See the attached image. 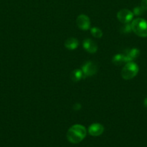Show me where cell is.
Wrapping results in <instances>:
<instances>
[{
    "mask_svg": "<svg viewBox=\"0 0 147 147\" xmlns=\"http://www.w3.org/2000/svg\"><path fill=\"white\" fill-rule=\"evenodd\" d=\"M144 11H144V10L141 8V6H140V7H135V8L133 9V14H135V15L138 16V15H141V14H142Z\"/></svg>",
    "mask_w": 147,
    "mask_h": 147,
    "instance_id": "cell-15",
    "label": "cell"
},
{
    "mask_svg": "<svg viewBox=\"0 0 147 147\" xmlns=\"http://www.w3.org/2000/svg\"><path fill=\"white\" fill-rule=\"evenodd\" d=\"M91 33L96 38H101L102 36V32L98 27H92L91 29Z\"/></svg>",
    "mask_w": 147,
    "mask_h": 147,
    "instance_id": "cell-13",
    "label": "cell"
},
{
    "mask_svg": "<svg viewBox=\"0 0 147 147\" xmlns=\"http://www.w3.org/2000/svg\"><path fill=\"white\" fill-rule=\"evenodd\" d=\"M83 47L86 52L89 53H95L97 50V45L93 40L86 39L83 42Z\"/></svg>",
    "mask_w": 147,
    "mask_h": 147,
    "instance_id": "cell-8",
    "label": "cell"
},
{
    "mask_svg": "<svg viewBox=\"0 0 147 147\" xmlns=\"http://www.w3.org/2000/svg\"><path fill=\"white\" fill-rule=\"evenodd\" d=\"M84 77L85 76L84 75L83 71L82 70H79V69H76V70H73L71 73V79L74 82L79 81Z\"/></svg>",
    "mask_w": 147,
    "mask_h": 147,
    "instance_id": "cell-12",
    "label": "cell"
},
{
    "mask_svg": "<svg viewBox=\"0 0 147 147\" xmlns=\"http://www.w3.org/2000/svg\"><path fill=\"white\" fill-rule=\"evenodd\" d=\"M64 45L66 49L69 50H73L77 48L78 45H79V41L76 38H69L66 40L64 43Z\"/></svg>",
    "mask_w": 147,
    "mask_h": 147,
    "instance_id": "cell-10",
    "label": "cell"
},
{
    "mask_svg": "<svg viewBox=\"0 0 147 147\" xmlns=\"http://www.w3.org/2000/svg\"><path fill=\"white\" fill-rule=\"evenodd\" d=\"M141 7L144 10V11H146L147 10V0H142V1H141Z\"/></svg>",
    "mask_w": 147,
    "mask_h": 147,
    "instance_id": "cell-16",
    "label": "cell"
},
{
    "mask_svg": "<svg viewBox=\"0 0 147 147\" xmlns=\"http://www.w3.org/2000/svg\"><path fill=\"white\" fill-rule=\"evenodd\" d=\"M86 135V130L84 126L80 124L72 126L68 130L66 137L68 141L72 144H78L82 142Z\"/></svg>",
    "mask_w": 147,
    "mask_h": 147,
    "instance_id": "cell-1",
    "label": "cell"
},
{
    "mask_svg": "<svg viewBox=\"0 0 147 147\" xmlns=\"http://www.w3.org/2000/svg\"><path fill=\"white\" fill-rule=\"evenodd\" d=\"M112 63L113 64H115V65H121L123 63H127L126 57L124 55V54H117L113 56L112 57Z\"/></svg>",
    "mask_w": 147,
    "mask_h": 147,
    "instance_id": "cell-11",
    "label": "cell"
},
{
    "mask_svg": "<svg viewBox=\"0 0 147 147\" xmlns=\"http://www.w3.org/2000/svg\"><path fill=\"white\" fill-rule=\"evenodd\" d=\"M81 107H82V106H81V105L79 104V103H76V104L74 106V109L78 111L79 110V109H81Z\"/></svg>",
    "mask_w": 147,
    "mask_h": 147,
    "instance_id": "cell-17",
    "label": "cell"
},
{
    "mask_svg": "<svg viewBox=\"0 0 147 147\" xmlns=\"http://www.w3.org/2000/svg\"><path fill=\"white\" fill-rule=\"evenodd\" d=\"M82 70L83 71L85 77L92 76L97 72V65L93 62L88 61L82 66Z\"/></svg>",
    "mask_w": 147,
    "mask_h": 147,
    "instance_id": "cell-5",
    "label": "cell"
},
{
    "mask_svg": "<svg viewBox=\"0 0 147 147\" xmlns=\"http://www.w3.org/2000/svg\"><path fill=\"white\" fill-rule=\"evenodd\" d=\"M124 55L126 57L127 62H131L139 56L140 50L137 48H132L126 50L124 52Z\"/></svg>",
    "mask_w": 147,
    "mask_h": 147,
    "instance_id": "cell-9",
    "label": "cell"
},
{
    "mask_svg": "<svg viewBox=\"0 0 147 147\" xmlns=\"http://www.w3.org/2000/svg\"><path fill=\"white\" fill-rule=\"evenodd\" d=\"M88 131H89V134L92 136H100L104 132V127L100 123H92L89 127Z\"/></svg>",
    "mask_w": 147,
    "mask_h": 147,
    "instance_id": "cell-7",
    "label": "cell"
},
{
    "mask_svg": "<svg viewBox=\"0 0 147 147\" xmlns=\"http://www.w3.org/2000/svg\"><path fill=\"white\" fill-rule=\"evenodd\" d=\"M138 66L134 62H128L121 70V76L125 80H131L137 76L138 73Z\"/></svg>",
    "mask_w": 147,
    "mask_h": 147,
    "instance_id": "cell-3",
    "label": "cell"
},
{
    "mask_svg": "<svg viewBox=\"0 0 147 147\" xmlns=\"http://www.w3.org/2000/svg\"><path fill=\"white\" fill-rule=\"evenodd\" d=\"M76 24L81 30H87L90 27V20L85 14H80L76 19Z\"/></svg>",
    "mask_w": 147,
    "mask_h": 147,
    "instance_id": "cell-6",
    "label": "cell"
},
{
    "mask_svg": "<svg viewBox=\"0 0 147 147\" xmlns=\"http://www.w3.org/2000/svg\"><path fill=\"white\" fill-rule=\"evenodd\" d=\"M144 106H145L146 108H147V97L146 98L145 100H144Z\"/></svg>",
    "mask_w": 147,
    "mask_h": 147,
    "instance_id": "cell-18",
    "label": "cell"
},
{
    "mask_svg": "<svg viewBox=\"0 0 147 147\" xmlns=\"http://www.w3.org/2000/svg\"><path fill=\"white\" fill-rule=\"evenodd\" d=\"M133 13L131 11L127 9H123L118 11L117 14V17L120 22L124 23V24H127L133 20Z\"/></svg>",
    "mask_w": 147,
    "mask_h": 147,
    "instance_id": "cell-4",
    "label": "cell"
},
{
    "mask_svg": "<svg viewBox=\"0 0 147 147\" xmlns=\"http://www.w3.org/2000/svg\"><path fill=\"white\" fill-rule=\"evenodd\" d=\"M132 31L141 37H147V21L142 18H137L131 23Z\"/></svg>",
    "mask_w": 147,
    "mask_h": 147,
    "instance_id": "cell-2",
    "label": "cell"
},
{
    "mask_svg": "<svg viewBox=\"0 0 147 147\" xmlns=\"http://www.w3.org/2000/svg\"><path fill=\"white\" fill-rule=\"evenodd\" d=\"M132 31V28H131V24L129 23H127L125 25L122 26L120 29V32L122 34H128Z\"/></svg>",
    "mask_w": 147,
    "mask_h": 147,
    "instance_id": "cell-14",
    "label": "cell"
}]
</instances>
